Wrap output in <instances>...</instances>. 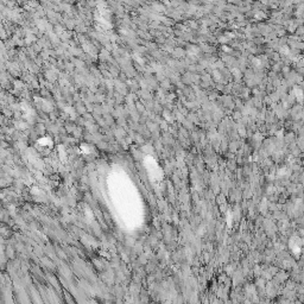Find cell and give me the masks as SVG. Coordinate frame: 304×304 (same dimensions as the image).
Returning <instances> with one entry per match:
<instances>
[{
  "label": "cell",
  "instance_id": "7a4b0ae2",
  "mask_svg": "<svg viewBox=\"0 0 304 304\" xmlns=\"http://www.w3.org/2000/svg\"><path fill=\"white\" fill-rule=\"evenodd\" d=\"M296 36H298L299 38L304 39V25L297 27V30H296Z\"/></svg>",
  "mask_w": 304,
  "mask_h": 304
},
{
  "label": "cell",
  "instance_id": "6da1fadb",
  "mask_svg": "<svg viewBox=\"0 0 304 304\" xmlns=\"http://www.w3.org/2000/svg\"><path fill=\"white\" fill-rule=\"evenodd\" d=\"M296 136H295V133H292V132H289V133H286L285 134V137H284V141H285V144H292V143H296Z\"/></svg>",
  "mask_w": 304,
  "mask_h": 304
},
{
  "label": "cell",
  "instance_id": "277c9868",
  "mask_svg": "<svg viewBox=\"0 0 304 304\" xmlns=\"http://www.w3.org/2000/svg\"><path fill=\"white\" fill-rule=\"evenodd\" d=\"M300 121H303V122H304V107H303V110H302V114H300Z\"/></svg>",
  "mask_w": 304,
  "mask_h": 304
},
{
  "label": "cell",
  "instance_id": "8992f818",
  "mask_svg": "<svg viewBox=\"0 0 304 304\" xmlns=\"http://www.w3.org/2000/svg\"><path fill=\"white\" fill-rule=\"evenodd\" d=\"M300 88H302V89H303V88H304V80H303V82H302V83H300Z\"/></svg>",
  "mask_w": 304,
  "mask_h": 304
},
{
  "label": "cell",
  "instance_id": "5b68a950",
  "mask_svg": "<svg viewBox=\"0 0 304 304\" xmlns=\"http://www.w3.org/2000/svg\"><path fill=\"white\" fill-rule=\"evenodd\" d=\"M275 70H279L280 69V64H277V65H275V68H273Z\"/></svg>",
  "mask_w": 304,
  "mask_h": 304
},
{
  "label": "cell",
  "instance_id": "3957f363",
  "mask_svg": "<svg viewBox=\"0 0 304 304\" xmlns=\"http://www.w3.org/2000/svg\"><path fill=\"white\" fill-rule=\"evenodd\" d=\"M295 65H296V69H304V56H302V57L295 63Z\"/></svg>",
  "mask_w": 304,
  "mask_h": 304
}]
</instances>
